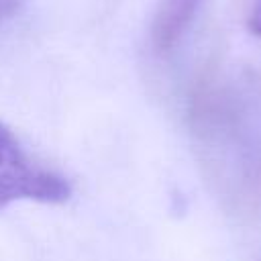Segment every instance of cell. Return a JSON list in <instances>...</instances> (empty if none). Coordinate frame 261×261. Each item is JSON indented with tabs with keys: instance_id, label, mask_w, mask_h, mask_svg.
<instances>
[{
	"instance_id": "cell-2",
	"label": "cell",
	"mask_w": 261,
	"mask_h": 261,
	"mask_svg": "<svg viewBox=\"0 0 261 261\" xmlns=\"http://www.w3.org/2000/svg\"><path fill=\"white\" fill-rule=\"evenodd\" d=\"M202 0H161L153 18L151 39L159 53L171 51L190 29Z\"/></svg>"
},
{
	"instance_id": "cell-4",
	"label": "cell",
	"mask_w": 261,
	"mask_h": 261,
	"mask_svg": "<svg viewBox=\"0 0 261 261\" xmlns=\"http://www.w3.org/2000/svg\"><path fill=\"white\" fill-rule=\"evenodd\" d=\"M22 0H0V22L10 18L18 8H20Z\"/></svg>"
},
{
	"instance_id": "cell-3",
	"label": "cell",
	"mask_w": 261,
	"mask_h": 261,
	"mask_svg": "<svg viewBox=\"0 0 261 261\" xmlns=\"http://www.w3.org/2000/svg\"><path fill=\"white\" fill-rule=\"evenodd\" d=\"M247 27L253 35L261 37V0H253L251 12H249V18H247Z\"/></svg>"
},
{
	"instance_id": "cell-1",
	"label": "cell",
	"mask_w": 261,
	"mask_h": 261,
	"mask_svg": "<svg viewBox=\"0 0 261 261\" xmlns=\"http://www.w3.org/2000/svg\"><path fill=\"white\" fill-rule=\"evenodd\" d=\"M71 196L69 177L37 157L14 128L0 120V210L22 200L65 204Z\"/></svg>"
}]
</instances>
